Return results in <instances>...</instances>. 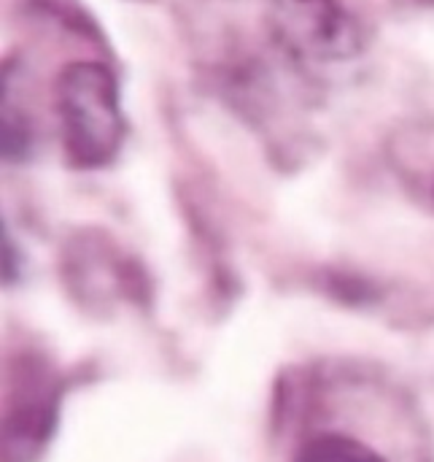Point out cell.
Listing matches in <instances>:
<instances>
[{"mask_svg": "<svg viewBox=\"0 0 434 462\" xmlns=\"http://www.w3.org/2000/svg\"><path fill=\"white\" fill-rule=\"evenodd\" d=\"M54 103L68 162L81 171L108 165L124 138L113 73L100 62L68 65L54 84Z\"/></svg>", "mask_w": 434, "mask_h": 462, "instance_id": "6da1fadb", "label": "cell"}, {"mask_svg": "<svg viewBox=\"0 0 434 462\" xmlns=\"http://www.w3.org/2000/svg\"><path fill=\"white\" fill-rule=\"evenodd\" d=\"M59 376L35 352L8 355L3 371V462H30L49 441Z\"/></svg>", "mask_w": 434, "mask_h": 462, "instance_id": "7a4b0ae2", "label": "cell"}, {"mask_svg": "<svg viewBox=\"0 0 434 462\" xmlns=\"http://www.w3.org/2000/svg\"><path fill=\"white\" fill-rule=\"evenodd\" d=\"M294 462H386L367 444L343 433H319L308 439Z\"/></svg>", "mask_w": 434, "mask_h": 462, "instance_id": "277c9868", "label": "cell"}, {"mask_svg": "<svg viewBox=\"0 0 434 462\" xmlns=\"http://www.w3.org/2000/svg\"><path fill=\"white\" fill-rule=\"evenodd\" d=\"M286 35L321 57H346L359 46V24L343 0H276Z\"/></svg>", "mask_w": 434, "mask_h": 462, "instance_id": "3957f363", "label": "cell"}]
</instances>
